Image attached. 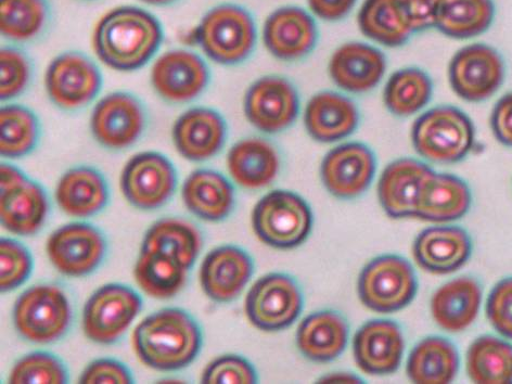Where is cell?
Returning <instances> with one entry per match:
<instances>
[{
	"label": "cell",
	"mask_w": 512,
	"mask_h": 384,
	"mask_svg": "<svg viewBox=\"0 0 512 384\" xmlns=\"http://www.w3.org/2000/svg\"><path fill=\"white\" fill-rule=\"evenodd\" d=\"M414 34L434 29L440 0H394Z\"/></svg>",
	"instance_id": "obj_48"
},
{
	"label": "cell",
	"mask_w": 512,
	"mask_h": 384,
	"mask_svg": "<svg viewBox=\"0 0 512 384\" xmlns=\"http://www.w3.org/2000/svg\"><path fill=\"white\" fill-rule=\"evenodd\" d=\"M110 197L106 177L89 165L69 169L60 177L55 191L61 211L79 220L100 214L108 207Z\"/></svg>",
	"instance_id": "obj_26"
},
{
	"label": "cell",
	"mask_w": 512,
	"mask_h": 384,
	"mask_svg": "<svg viewBox=\"0 0 512 384\" xmlns=\"http://www.w3.org/2000/svg\"><path fill=\"white\" fill-rule=\"evenodd\" d=\"M494 18L493 0H440L434 29L453 40H470L488 31Z\"/></svg>",
	"instance_id": "obj_36"
},
{
	"label": "cell",
	"mask_w": 512,
	"mask_h": 384,
	"mask_svg": "<svg viewBox=\"0 0 512 384\" xmlns=\"http://www.w3.org/2000/svg\"><path fill=\"white\" fill-rule=\"evenodd\" d=\"M358 0H307L312 15L325 22H339L349 17Z\"/></svg>",
	"instance_id": "obj_50"
},
{
	"label": "cell",
	"mask_w": 512,
	"mask_h": 384,
	"mask_svg": "<svg viewBox=\"0 0 512 384\" xmlns=\"http://www.w3.org/2000/svg\"><path fill=\"white\" fill-rule=\"evenodd\" d=\"M49 261L63 276L82 278L105 262L108 242L101 230L86 222L61 226L47 240Z\"/></svg>",
	"instance_id": "obj_13"
},
{
	"label": "cell",
	"mask_w": 512,
	"mask_h": 384,
	"mask_svg": "<svg viewBox=\"0 0 512 384\" xmlns=\"http://www.w3.org/2000/svg\"><path fill=\"white\" fill-rule=\"evenodd\" d=\"M83 384H130L134 377L130 368L115 358H99L83 371Z\"/></svg>",
	"instance_id": "obj_47"
},
{
	"label": "cell",
	"mask_w": 512,
	"mask_h": 384,
	"mask_svg": "<svg viewBox=\"0 0 512 384\" xmlns=\"http://www.w3.org/2000/svg\"><path fill=\"white\" fill-rule=\"evenodd\" d=\"M140 2L151 6H169L178 2V0H140Z\"/></svg>",
	"instance_id": "obj_53"
},
{
	"label": "cell",
	"mask_w": 512,
	"mask_h": 384,
	"mask_svg": "<svg viewBox=\"0 0 512 384\" xmlns=\"http://www.w3.org/2000/svg\"><path fill=\"white\" fill-rule=\"evenodd\" d=\"M204 56L224 67L246 62L258 44V28L251 12L236 4L210 9L194 31Z\"/></svg>",
	"instance_id": "obj_3"
},
{
	"label": "cell",
	"mask_w": 512,
	"mask_h": 384,
	"mask_svg": "<svg viewBox=\"0 0 512 384\" xmlns=\"http://www.w3.org/2000/svg\"><path fill=\"white\" fill-rule=\"evenodd\" d=\"M467 369L480 384H508L512 381V345L503 339L483 336L471 344Z\"/></svg>",
	"instance_id": "obj_41"
},
{
	"label": "cell",
	"mask_w": 512,
	"mask_h": 384,
	"mask_svg": "<svg viewBox=\"0 0 512 384\" xmlns=\"http://www.w3.org/2000/svg\"><path fill=\"white\" fill-rule=\"evenodd\" d=\"M188 268L175 256L155 250H140L134 276L137 285L147 296L172 299L187 284Z\"/></svg>",
	"instance_id": "obj_34"
},
{
	"label": "cell",
	"mask_w": 512,
	"mask_h": 384,
	"mask_svg": "<svg viewBox=\"0 0 512 384\" xmlns=\"http://www.w3.org/2000/svg\"><path fill=\"white\" fill-rule=\"evenodd\" d=\"M482 297V287L475 278L464 276L448 281L433 294V319L447 332H462L477 319Z\"/></svg>",
	"instance_id": "obj_32"
},
{
	"label": "cell",
	"mask_w": 512,
	"mask_h": 384,
	"mask_svg": "<svg viewBox=\"0 0 512 384\" xmlns=\"http://www.w3.org/2000/svg\"><path fill=\"white\" fill-rule=\"evenodd\" d=\"M172 138L184 159L206 162L220 155L224 149L228 125L219 111L210 107H192L176 119Z\"/></svg>",
	"instance_id": "obj_20"
},
{
	"label": "cell",
	"mask_w": 512,
	"mask_h": 384,
	"mask_svg": "<svg viewBox=\"0 0 512 384\" xmlns=\"http://www.w3.org/2000/svg\"><path fill=\"white\" fill-rule=\"evenodd\" d=\"M50 214L46 189L30 177L20 185L0 191V222L12 235L32 237L41 232Z\"/></svg>",
	"instance_id": "obj_28"
},
{
	"label": "cell",
	"mask_w": 512,
	"mask_h": 384,
	"mask_svg": "<svg viewBox=\"0 0 512 384\" xmlns=\"http://www.w3.org/2000/svg\"><path fill=\"white\" fill-rule=\"evenodd\" d=\"M490 123L497 142L512 147V92L498 99Z\"/></svg>",
	"instance_id": "obj_49"
},
{
	"label": "cell",
	"mask_w": 512,
	"mask_h": 384,
	"mask_svg": "<svg viewBox=\"0 0 512 384\" xmlns=\"http://www.w3.org/2000/svg\"><path fill=\"white\" fill-rule=\"evenodd\" d=\"M15 328L25 341L53 344L67 336L74 311L68 296L58 285L38 284L23 291L14 307Z\"/></svg>",
	"instance_id": "obj_5"
},
{
	"label": "cell",
	"mask_w": 512,
	"mask_h": 384,
	"mask_svg": "<svg viewBox=\"0 0 512 384\" xmlns=\"http://www.w3.org/2000/svg\"><path fill=\"white\" fill-rule=\"evenodd\" d=\"M357 290L367 309L392 314L414 301L418 281L412 264L402 256L381 255L363 268Z\"/></svg>",
	"instance_id": "obj_7"
},
{
	"label": "cell",
	"mask_w": 512,
	"mask_h": 384,
	"mask_svg": "<svg viewBox=\"0 0 512 384\" xmlns=\"http://www.w3.org/2000/svg\"><path fill=\"white\" fill-rule=\"evenodd\" d=\"M254 273L250 254L240 247L216 248L204 258L200 268V284L208 298L217 303L236 300Z\"/></svg>",
	"instance_id": "obj_24"
},
{
	"label": "cell",
	"mask_w": 512,
	"mask_h": 384,
	"mask_svg": "<svg viewBox=\"0 0 512 384\" xmlns=\"http://www.w3.org/2000/svg\"><path fill=\"white\" fill-rule=\"evenodd\" d=\"M486 317L499 335L512 340V277L499 281L491 291Z\"/></svg>",
	"instance_id": "obj_46"
},
{
	"label": "cell",
	"mask_w": 512,
	"mask_h": 384,
	"mask_svg": "<svg viewBox=\"0 0 512 384\" xmlns=\"http://www.w3.org/2000/svg\"><path fill=\"white\" fill-rule=\"evenodd\" d=\"M227 169L239 187L251 191L265 189L273 185L279 176V151L265 138H243L230 148Z\"/></svg>",
	"instance_id": "obj_27"
},
{
	"label": "cell",
	"mask_w": 512,
	"mask_h": 384,
	"mask_svg": "<svg viewBox=\"0 0 512 384\" xmlns=\"http://www.w3.org/2000/svg\"><path fill=\"white\" fill-rule=\"evenodd\" d=\"M252 226L265 245L290 250L301 246L310 237L313 213L309 203L296 192L276 189L255 204Z\"/></svg>",
	"instance_id": "obj_6"
},
{
	"label": "cell",
	"mask_w": 512,
	"mask_h": 384,
	"mask_svg": "<svg viewBox=\"0 0 512 384\" xmlns=\"http://www.w3.org/2000/svg\"><path fill=\"white\" fill-rule=\"evenodd\" d=\"M357 24L367 40L387 48L402 47L414 35L394 0H364Z\"/></svg>",
	"instance_id": "obj_38"
},
{
	"label": "cell",
	"mask_w": 512,
	"mask_h": 384,
	"mask_svg": "<svg viewBox=\"0 0 512 384\" xmlns=\"http://www.w3.org/2000/svg\"><path fill=\"white\" fill-rule=\"evenodd\" d=\"M150 80L156 94L168 104L181 106L206 93L211 82L209 64L195 51H166L153 63Z\"/></svg>",
	"instance_id": "obj_16"
},
{
	"label": "cell",
	"mask_w": 512,
	"mask_h": 384,
	"mask_svg": "<svg viewBox=\"0 0 512 384\" xmlns=\"http://www.w3.org/2000/svg\"><path fill=\"white\" fill-rule=\"evenodd\" d=\"M303 293L297 281L274 273L260 278L251 287L245 310L250 323L263 331L285 330L303 311Z\"/></svg>",
	"instance_id": "obj_15"
},
{
	"label": "cell",
	"mask_w": 512,
	"mask_h": 384,
	"mask_svg": "<svg viewBox=\"0 0 512 384\" xmlns=\"http://www.w3.org/2000/svg\"><path fill=\"white\" fill-rule=\"evenodd\" d=\"M164 40L163 27L151 12L136 6L114 8L94 30L98 59L112 70L134 72L157 56Z\"/></svg>",
	"instance_id": "obj_1"
},
{
	"label": "cell",
	"mask_w": 512,
	"mask_h": 384,
	"mask_svg": "<svg viewBox=\"0 0 512 384\" xmlns=\"http://www.w3.org/2000/svg\"><path fill=\"white\" fill-rule=\"evenodd\" d=\"M187 210L206 222H222L236 207L235 186L220 172L199 169L192 172L182 188Z\"/></svg>",
	"instance_id": "obj_29"
},
{
	"label": "cell",
	"mask_w": 512,
	"mask_h": 384,
	"mask_svg": "<svg viewBox=\"0 0 512 384\" xmlns=\"http://www.w3.org/2000/svg\"><path fill=\"white\" fill-rule=\"evenodd\" d=\"M0 127V152L5 159L17 160L28 157L40 143L41 121L27 106L5 102L0 109Z\"/></svg>",
	"instance_id": "obj_39"
},
{
	"label": "cell",
	"mask_w": 512,
	"mask_h": 384,
	"mask_svg": "<svg viewBox=\"0 0 512 384\" xmlns=\"http://www.w3.org/2000/svg\"><path fill=\"white\" fill-rule=\"evenodd\" d=\"M89 122L100 146L122 151L134 146L144 136L148 113L143 101L134 94L113 92L97 102Z\"/></svg>",
	"instance_id": "obj_14"
},
{
	"label": "cell",
	"mask_w": 512,
	"mask_h": 384,
	"mask_svg": "<svg viewBox=\"0 0 512 384\" xmlns=\"http://www.w3.org/2000/svg\"><path fill=\"white\" fill-rule=\"evenodd\" d=\"M511 383H512V381H511Z\"/></svg>",
	"instance_id": "obj_54"
},
{
	"label": "cell",
	"mask_w": 512,
	"mask_h": 384,
	"mask_svg": "<svg viewBox=\"0 0 512 384\" xmlns=\"http://www.w3.org/2000/svg\"><path fill=\"white\" fill-rule=\"evenodd\" d=\"M387 70L388 59L380 48L357 41L339 46L328 63L330 80L348 95H365L375 91Z\"/></svg>",
	"instance_id": "obj_19"
},
{
	"label": "cell",
	"mask_w": 512,
	"mask_h": 384,
	"mask_svg": "<svg viewBox=\"0 0 512 384\" xmlns=\"http://www.w3.org/2000/svg\"><path fill=\"white\" fill-rule=\"evenodd\" d=\"M259 381L256 370L246 358L229 354L216 358L204 369V384H253Z\"/></svg>",
	"instance_id": "obj_45"
},
{
	"label": "cell",
	"mask_w": 512,
	"mask_h": 384,
	"mask_svg": "<svg viewBox=\"0 0 512 384\" xmlns=\"http://www.w3.org/2000/svg\"><path fill=\"white\" fill-rule=\"evenodd\" d=\"M263 44L268 54L283 62L309 57L318 44L319 30L309 11L298 6L276 9L263 25Z\"/></svg>",
	"instance_id": "obj_18"
},
{
	"label": "cell",
	"mask_w": 512,
	"mask_h": 384,
	"mask_svg": "<svg viewBox=\"0 0 512 384\" xmlns=\"http://www.w3.org/2000/svg\"><path fill=\"white\" fill-rule=\"evenodd\" d=\"M377 157L364 143H342L327 152L320 177L330 195L341 200L361 197L373 184Z\"/></svg>",
	"instance_id": "obj_17"
},
{
	"label": "cell",
	"mask_w": 512,
	"mask_h": 384,
	"mask_svg": "<svg viewBox=\"0 0 512 384\" xmlns=\"http://www.w3.org/2000/svg\"><path fill=\"white\" fill-rule=\"evenodd\" d=\"M434 92L431 76L417 67L393 72L383 87V105L396 118H411L424 111Z\"/></svg>",
	"instance_id": "obj_35"
},
{
	"label": "cell",
	"mask_w": 512,
	"mask_h": 384,
	"mask_svg": "<svg viewBox=\"0 0 512 384\" xmlns=\"http://www.w3.org/2000/svg\"><path fill=\"white\" fill-rule=\"evenodd\" d=\"M505 76L501 54L482 43L459 49L448 66V81L453 92L472 104L492 98L503 86Z\"/></svg>",
	"instance_id": "obj_12"
},
{
	"label": "cell",
	"mask_w": 512,
	"mask_h": 384,
	"mask_svg": "<svg viewBox=\"0 0 512 384\" xmlns=\"http://www.w3.org/2000/svg\"><path fill=\"white\" fill-rule=\"evenodd\" d=\"M303 123L307 134L316 142L336 144L356 132L361 124V111L348 94L323 91L307 101Z\"/></svg>",
	"instance_id": "obj_22"
},
{
	"label": "cell",
	"mask_w": 512,
	"mask_h": 384,
	"mask_svg": "<svg viewBox=\"0 0 512 384\" xmlns=\"http://www.w3.org/2000/svg\"><path fill=\"white\" fill-rule=\"evenodd\" d=\"M202 247V234L194 223L179 217H164L147 230L140 250L171 254L190 271L197 262Z\"/></svg>",
	"instance_id": "obj_37"
},
{
	"label": "cell",
	"mask_w": 512,
	"mask_h": 384,
	"mask_svg": "<svg viewBox=\"0 0 512 384\" xmlns=\"http://www.w3.org/2000/svg\"><path fill=\"white\" fill-rule=\"evenodd\" d=\"M456 345L443 337L421 340L409 354L407 375L418 384H447L455 380L459 370Z\"/></svg>",
	"instance_id": "obj_33"
},
{
	"label": "cell",
	"mask_w": 512,
	"mask_h": 384,
	"mask_svg": "<svg viewBox=\"0 0 512 384\" xmlns=\"http://www.w3.org/2000/svg\"><path fill=\"white\" fill-rule=\"evenodd\" d=\"M433 169L424 161L401 158L391 162L380 175L378 199L391 219H415L420 192Z\"/></svg>",
	"instance_id": "obj_23"
},
{
	"label": "cell",
	"mask_w": 512,
	"mask_h": 384,
	"mask_svg": "<svg viewBox=\"0 0 512 384\" xmlns=\"http://www.w3.org/2000/svg\"><path fill=\"white\" fill-rule=\"evenodd\" d=\"M404 351L403 331L390 319L369 320L353 339L356 365L371 376L394 374L402 364Z\"/></svg>",
	"instance_id": "obj_21"
},
{
	"label": "cell",
	"mask_w": 512,
	"mask_h": 384,
	"mask_svg": "<svg viewBox=\"0 0 512 384\" xmlns=\"http://www.w3.org/2000/svg\"><path fill=\"white\" fill-rule=\"evenodd\" d=\"M34 260L23 242L14 238L0 241V289L11 292L22 287L33 274Z\"/></svg>",
	"instance_id": "obj_44"
},
{
	"label": "cell",
	"mask_w": 512,
	"mask_h": 384,
	"mask_svg": "<svg viewBox=\"0 0 512 384\" xmlns=\"http://www.w3.org/2000/svg\"><path fill=\"white\" fill-rule=\"evenodd\" d=\"M411 138L422 159L435 164H455L465 160L475 147L476 128L465 111L442 105L418 115Z\"/></svg>",
	"instance_id": "obj_4"
},
{
	"label": "cell",
	"mask_w": 512,
	"mask_h": 384,
	"mask_svg": "<svg viewBox=\"0 0 512 384\" xmlns=\"http://www.w3.org/2000/svg\"><path fill=\"white\" fill-rule=\"evenodd\" d=\"M471 202V190L464 179L433 170L420 192L415 219L451 223L468 213Z\"/></svg>",
	"instance_id": "obj_30"
},
{
	"label": "cell",
	"mask_w": 512,
	"mask_h": 384,
	"mask_svg": "<svg viewBox=\"0 0 512 384\" xmlns=\"http://www.w3.org/2000/svg\"><path fill=\"white\" fill-rule=\"evenodd\" d=\"M243 112L256 131L266 135L283 133L300 117L298 88L285 76H262L247 89Z\"/></svg>",
	"instance_id": "obj_10"
},
{
	"label": "cell",
	"mask_w": 512,
	"mask_h": 384,
	"mask_svg": "<svg viewBox=\"0 0 512 384\" xmlns=\"http://www.w3.org/2000/svg\"><path fill=\"white\" fill-rule=\"evenodd\" d=\"M203 336L197 320L178 307L147 316L133 334V348L146 366L159 371H178L197 360Z\"/></svg>",
	"instance_id": "obj_2"
},
{
	"label": "cell",
	"mask_w": 512,
	"mask_h": 384,
	"mask_svg": "<svg viewBox=\"0 0 512 384\" xmlns=\"http://www.w3.org/2000/svg\"><path fill=\"white\" fill-rule=\"evenodd\" d=\"M320 383H363V379L353 374L337 373L325 376Z\"/></svg>",
	"instance_id": "obj_52"
},
{
	"label": "cell",
	"mask_w": 512,
	"mask_h": 384,
	"mask_svg": "<svg viewBox=\"0 0 512 384\" xmlns=\"http://www.w3.org/2000/svg\"><path fill=\"white\" fill-rule=\"evenodd\" d=\"M143 306V298L130 286L118 283L102 286L84 306V334L97 344H115L125 336Z\"/></svg>",
	"instance_id": "obj_8"
},
{
	"label": "cell",
	"mask_w": 512,
	"mask_h": 384,
	"mask_svg": "<svg viewBox=\"0 0 512 384\" xmlns=\"http://www.w3.org/2000/svg\"><path fill=\"white\" fill-rule=\"evenodd\" d=\"M472 242L465 229L434 226L421 232L413 246L416 263L434 275L452 274L470 259Z\"/></svg>",
	"instance_id": "obj_25"
},
{
	"label": "cell",
	"mask_w": 512,
	"mask_h": 384,
	"mask_svg": "<svg viewBox=\"0 0 512 384\" xmlns=\"http://www.w3.org/2000/svg\"><path fill=\"white\" fill-rule=\"evenodd\" d=\"M178 174L173 162L158 151L139 152L124 165L120 186L128 203L142 211H156L175 195Z\"/></svg>",
	"instance_id": "obj_11"
},
{
	"label": "cell",
	"mask_w": 512,
	"mask_h": 384,
	"mask_svg": "<svg viewBox=\"0 0 512 384\" xmlns=\"http://www.w3.org/2000/svg\"><path fill=\"white\" fill-rule=\"evenodd\" d=\"M69 369L60 357L47 351H35L20 358L10 370L11 384H66Z\"/></svg>",
	"instance_id": "obj_42"
},
{
	"label": "cell",
	"mask_w": 512,
	"mask_h": 384,
	"mask_svg": "<svg viewBox=\"0 0 512 384\" xmlns=\"http://www.w3.org/2000/svg\"><path fill=\"white\" fill-rule=\"evenodd\" d=\"M49 20L47 0H0V31L12 45L38 40L45 33Z\"/></svg>",
	"instance_id": "obj_40"
},
{
	"label": "cell",
	"mask_w": 512,
	"mask_h": 384,
	"mask_svg": "<svg viewBox=\"0 0 512 384\" xmlns=\"http://www.w3.org/2000/svg\"><path fill=\"white\" fill-rule=\"evenodd\" d=\"M0 173H2V184H0L2 191L14 188L24 181H27L29 178V176L25 174L20 168H18L17 165L10 162H4L2 164Z\"/></svg>",
	"instance_id": "obj_51"
},
{
	"label": "cell",
	"mask_w": 512,
	"mask_h": 384,
	"mask_svg": "<svg viewBox=\"0 0 512 384\" xmlns=\"http://www.w3.org/2000/svg\"><path fill=\"white\" fill-rule=\"evenodd\" d=\"M350 327L347 319L335 311H319L304 318L297 331L299 351L307 360L328 363L347 349Z\"/></svg>",
	"instance_id": "obj_31"
},
{
	"label": "cell",
	"mask_w": 512,
	"mask_h": 384,
	"mask_svg": "<svg viewBox=\"0 0 512 384\" xmlns=\"http://www.w3.org/2000/svg\"><path fill=\"white\" fill-rule=\"evenodd\" d=\"M0 98L11 102L28 91L33 80V63L27 53L17 45L0 50Z\"/></svg>",
	"instance_id": "obj_43"
},
{
	"label": "cell",
	"mask_w": 512,
	"mask_h": 384,
	"mask_svg": "<svg viewBox=\"0 0 512 384\" xmlns=\"http://www.w3.org/2000/svg\"><path fill=\"white\" fill-rule=\"evenodd\" d=\"M104 86L98 64L81 51H66L49 63L45 73L48 98L63 111L83 110L96 100Z\"/></svg>",
	"instance_id": "obj_9"
}]
</instances>
